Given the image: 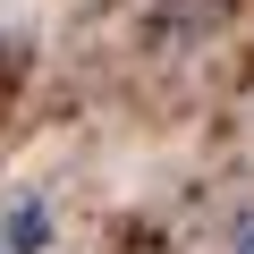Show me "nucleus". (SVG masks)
<instances>
[{"label":"nucleus","mask_w":254,"mask_h":254,"mask_svg":"<svg viewBox=\"0 0 254 254\" xmlns=\"http://www.w3.org/2000/svg\"><path fill=\"white\" fill-rule=\"evenodd\" d=\"M43 237H51V212L26 195V203L9 212V254H43Z\"/></svg>","instance_id":"obj_1"},{"label":"nucleus","mask_w":254,"mask_h":254,"mask_svg":"<svg viewBox=\"0 0 254 254\" xmlns=\"http://www.w3.org/2000/svg\"><path fill=\"white\" fill-rule=\"evenodd\" d=\"M229 254H254V220H237V229H229Z\"/></svg>","instance_id":"obj_2"}]
</instances>
